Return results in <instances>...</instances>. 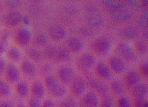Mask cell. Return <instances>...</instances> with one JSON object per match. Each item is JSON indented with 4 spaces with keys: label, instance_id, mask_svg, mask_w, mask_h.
I'll return each instance as SVG.
<instances>
[{
    "label": "cell",
    "instance_id": "15",
    "mask_svg": "<svg viewBox=\"0 0 148 107\" xmlns=\"http://www.w3.org/2000/svg\"><path fill=\"white\" fill-rule=\"evenodd\" d=\"M5 76L9 83H17L20 80L21 72L17 65L14 64H9L7 66L5 70Z\"/></svg>",
    "mask_w": 148,
    "mask_h": 107
},
{
    "label": "cell",
    "instance_id": "9",
    "mask_svg": "<svg viewBox=\"0 0 148 107\" xmlns=\"http://www.w3.org/2000/svg\"><path fill=\"white\" fill-rule=\"evenodd\" d=\"M93 70L95 74V78L103 82L109 80L113 77V73L109 69V66L104 62H97Z\"/></svg>",
    "mask_w": 148,
    "mask_h": 107
},
{
    "label": "cell",
    "instance_id": "49",
    "mask_svg": "<svg viewBox=\"0 0 148 107\" xmlns=\"http://www.w3.org/2000/svg\"><path fill=\"white\" fill-rule=\"evenodd\" d=\"M42 70L44 72H49L51 70V66L49 65V64H45L42 68Z\"/></svg>",
    "mask_w": 148,
    "mask_h": 107
},
{
    "label": "cell",
    "instance_id": "40",
    "mask_svg": "<svg viewBox=\"0 0 148 107\" xmlns=\"http://www.w3.org/2000/svg\"><path fill=\"white\" fill-rule=\"evenodd\" d=\"M99 107H114L113 101L110 97H105L101 101H100Z\"/></svg>",
    "mask_w": 148,
    "mask_h": 107
},
{
    "label": "cell",
    "instance_id": "37",
    "mask_svg": "<svg viewBox=\"0 0 148 107\" xmlns=\"http://www.w3.org/2000/svg\"><path fill=\"white\" fill-rule=\"evenodd\" d=\"M138 72L141 75L142 78H147L148 76V64L147 61H143L141 62L139 66V70Z\"/></svg>",
    "mask_w": 148,
    "mask_h": 107
},
{
    "label": "cell",
    "instance_id": "30",
    "mask_svg": "<svg viewBox=\"0 0 148 107\" xmlns=\"http://www.w3.org/2000/svg\"><path fill=\"white\" fill-rule=\"evenodd\" d=\"M133 48L137 55L143 56L147 52V43L146 41L142 39L136 40V42L134 43Z\"/></svg>",
    "mask_w": 148,
    "mask_h": 107
},
{
    "label": "cell",
    "instance_id": "7",
    "mask_svg": "<svg viewBox=\"0 0 148 107\" xmlns=\"http://www.w3.org/2000/svg\"><path fill=\"white\" fill-rule=\"evenodd\" d=\"M47 35L49 40L54 41H61L67 35V31L65 27L60 24H53L48 28Z\"/></svg>",
    "mask_w": 148,
    "mask_h": 107
},
{
    "label": "cell",
    "instance_id": "33",
    "mask_svg": "<svg viewBox=\"0 0 148 107\" xmlns=\"http://www.w3.org/2000/svg\"><path fill=\"white\" fill-rule=\"evenodd\" d=\"M67 93V89L64 85L60 83L58 87L53 90L51 94L52 96L55 97V98H64Z\"/></svg>",
    "mask_w": 148,
    "mask_h": 107
},
{
    "label": "cell",
    "instance_id": "42",
    "mask_svg": "<svg viewBox=\"0 0 148 107\" xmlns=\"http://www.w3.org/2000/svg\"><path fill=\"white\" fill-rule=\"evenodd\" d=\"M28 107H41V101L40 99L32 97L28 101Z\"/></svg>",
    "mask_w": 148,
    "mask_h": 107
},
{
    "label": "cell",
    "instance_id": "6",
    "mask_svg": "<svg viewBox=\"0 0 148 107\" xmlns=\"http://www.w3.org/2000/svg\"><path fill=\"white\" fill-rule=\"evenodd\" d=\"M14 39L16 44L21 47H25L32 41V33L28 28L21 27L15 33Z\"/></svg>",
    "mask_w": 148,
    "mask_h": 107
},
{
    "label": "cell",
    "instance_id": "45",
    "mask_svg": "<svg viewBox=\"0 0 148 107\" xmlns=\"http://www.w3.org/2000/svg\"><path fill=\"white\" fill-rule=\"evenodd\" d=\"M0 107H15V104L12 101L4 100L0 102Z\"/></svg>",
    "mask_w": 148,
    "mask_h": 107
},
{
    "label": "cell",
    "instance_id": "41",
    "mask_svg": "<svg viewBox=\"0 0 148 107\" xmlns=\"http://www.w3.org/2000/svg\"><path fill=\"white\" fill-rule=\"evenodd\" d=\"M119 107H132L129 100L127 97H120L118 101Z\"/></svg>",
    "mask_w": 148,
    "mask_h": 107
},
{
    "label": "cell",
    "instance_id": "5",
    "mask_svg": "<svg viewBox=\"0 0 148 107\" xmlns=\"http://www.w3.org/2000/svg\"><path fill=\"white\" fill-rule=\"evenodd\" d=\"M85 80L79 76H75L69 83V90L71 93L75 97H82L87 89Z\"/></svg>",
    "mask_w": 148,
    "mask_h": 107
},
{
    "label": "cell",
    "instance_id": "32",
    "mask_svg": "<svg viewBox=\"0 0 148 107\" xmlns=\"http://www.w3.org/2000/svg\"><path fill=\"white\" fill-rule=\"evenodd\" d=\"M147 17L148 13L147 10L145 9L142 12V15L137 19L136 23L137 25V28L139 29L142 28V29L146 30L147 28Z\"/></svg>",
    "mask_w": 148,
    "mask_h": 107
},
{
    "label": "cell",
    "instance_id": "4",
    "mask_svg": "<svg viewBox=\"0 0 148 107\" xmlns=\"http://www.w3.org/2000/svg\"><path fill=\"white\" fill-rule=\"evenodd\" d=\"M56 78L63 85L69 84L75 77V70L72 66L62 64L57 68Z\"/></svg>",
    "mask_w": 148,
    "mask_h": 107
},
{
    "label": "cell",
    "instance_id": "12",
    "mask_svg": "<svg viewBox=\"0 0 148 107\" xmlns=\"http://www.w3.org/2000/svg\"><path fill=\"white\" fill-rule=\"evenodd\" d=\"M87 86H89L93 90L92 91L95 92L97 94H101V95H106L109 92V86L105 84L103 81L97 79L95 77L90 78L87 81Z\"/></svg>",
    "mask_w": 148,
    "mask_h": 107
},
{
    "label": "cell",
    "instance_id": "23",
    "mask_svg": "<svg viewBox=\"0 0 148 107\" xmlns=\"http://www.w3.org/2000/svg\"><path fill=\"white\" fill-rule=\"evenodd\" d=\"M60 83H61L57 80L55 75L49 74L45 77L43 84H44L45 88H46V90H47L49 93H51L58 87Z\"/></svg>",
    "mask_w": 148,
    "mask_h": 107
},
{
    "label": "cell",
    "instance_id": "11",
    "mask_svg": "<svg viewBox=\"0 0 148 107\" xmlns=\"http://www.w3.org/2000/svg\"><path fill=\"white\" fill-rule=\"evenodd\" d=\"M65 47L71 53H79L84 49L85 43L80 37L72 35L67 39Z\"/></svg>",
    "mask_w": 148,
    "mask_h": 107
},
{
    "label": "cell",
    "instance_id": "47",
    "mask_svg": "<svg viewBox=\"0 0 148 107\" xmlns=\"http://www.w3.org/2000/svg\"><path fill=\"white\" fill-rule=\"evenodd\" d=\"M7 68V64L6 62L3 59L0 58V75L3 74L5 72V70Z\"/></svg>",
    "mask_w": 148,
    "mask_h": 107
},
{
    "label": "cell",
    "instance_id": "17",
    "mask_svg": "<svg viewBox=\"0 0 148 107\" xmlns=\"http://www.w3.org/2000/svg\"><path fill=\"white\" fill-rule=\"evenodd\" d=\"M23 15L17 10L9 12L5 17V23L8 28H15L22 23Z\"/></svg>",
    "mask_w": 148,
    "mask_h": 107
},
{
    "label": "cell",
    "instance_id": "50",
    "mask_svg": "<svg viewBox=\"0 0 148 107\" xmlns=\"http://www.w3.org/2000/svg\"><path fill=\"white\" fill-rule=\"evenodd\" d=\"M22 22L24 23L25 24H29L30 23V19L28 16H23V18H22Z\"/></svg>",
    "mask_w": 148,
    "mask_h": 107
},
{
    "label": "cell",
    "instance_id": "20",
    "mask_svg": "<svg viewBox=\"0 0 148 107\" xmlns=\"http://www.w3.org/2000/svg\"><path fill=\"white\" fill-rule=\"evenodd\" d=\"M121 35L127 40H137L141 35L140 30L137 26L129 25L123 28L121 31Z\"/></svg>",
    "mask_w": 148,
    "mask_h": 107
},
{
    "label": "cell",
    "instance_id": "35",
    "mask_svg": "<svg viewBox=\"0 0 148 107\" xmlns=\"http://www.w3.org/2000/svg\"><path fill=\"white\" fill-rule=\"evenodd\" d=\"M59 107H77V104L73 98L67 97V98H63L60 101Z\"/></svg>",
    "mask_w": 148,
    "mask_h": 107
},
{
    "label": "cell",
    "instance_id": "13",
    "mask_svg": "<svg viewBox=\"0 0 148 107\" xmlns=\"http://www.w3.org/2000/svg\"><path fill=\"white\" fill-rule=\"evenodd\" d=\"M141 80H142V77L139 75L138 71L131 70L127 71V72H124L122 83L125 88L127 87L132 88L134 86L140 83Z\"/></svg>",
    "mask_w": 148,
    "mask_h": 107
},
{
    "label": "cell",
    "instance_id": "27",
    "mask_svg": "<svg viewBox=\"0 0 148 107\" xmlns=\"http://www.w3.org/2000/svg\"><path fill=\"white\" fill-rule=\"evenodd\" d=\"M71 59V53L65 46L61 48H58L57 55L55 57V61L57 62L64 63L69 61Z\"/></svg>",
    "mask_w": 148,
    "mask_h": 107
},
{
    "label": "cell",
    "instance_id": "22",
    "mask_svg": "<svg viewBox=\"0 0 148 107\" xmlns=\"http://www.w3.org/2000/svg\"><path fill=\"white\" fill-rule=\"evenodd\" d=\"M26 56L28 57V60L33 62H40L43 60V53L42 51L38 48L31 47L28 48L25 51Z\"/></svg>",
    "mask_w": 148,
    "mask_h": 107
},
{
    "label": "cell",
    "instance_id": "46",
    "mask_svg": "<svg viewBox=\"0 0 148 107\" xmlns=\"http://www.w3.org/2000/svg\"><path fill=\"white\" fill-rule=\"evenodd\" d=\"M145 101H146L145 98H137L135 100V102H134V106L142 107Z\"/></svg>",
    "mask_w": 148,
    "mask_h": 107
},
{
    "label": "cell",
    "instance_id": "44",
    "mask_svg": "<svg viewBox=\"0 0 148 107\" xmlns=\"http://www.w3.org/2000/svg\"><path fill=\"white\" fill-rule=\"evenodd\" d=\"M77 11L76 7L75 5H70V6H67L65 8V12H67V14L69 15H75Z\"/></svg>",
    "mask_w": 148,
    "mask_h": 107
},
{
    "label": "cell",
    "instance_id": "38",
    "mask_svg": "<svg viewBox=\"0 0 148 107\" xmlns=\"http://www.w3.org/2000/svg\"><path fill=\"white\" fill-rule=\"evenodd\" d=\"M125 4H127L128 6L131 7L132 8H141L143 7V6H146L147 2L145 1H137V0H131V1H125Z\"/></svg>",
    "mask_w": 148,
    "mask_h": 107
},
{
    "label": "cell",
    "instance_id": "3",
    "mask_svg": "<svg viewBox=\"0 0 148 107\" xmlns=\"http://www.w3.org/2000/svg\"><path fill=\"white\" fill-rule=\"evenodd\" d=\"M97 63L95 56L90 52L81 53L77 60L76 64L78 69L83 72H88L93 70Z\"/></svg>",
    "mask_w": 148,
    "mask_h": 107
},
{
    "label": "cell",
    "instance_id": "8",
    "mask_svg": "<svg viewBox=\"0 0 148 107\" xmlns=\"http://www.w3.org/2000/svg\"><path fill=\"white\" fill-rule=\"evenodd\" d=\"M106 64L113 75H121L124 74L127 70V64L125 62L116 55L111 56Z\"/></svg>",
    "mask_w": 148,
    "mask_h": 107
},
{
    "label": "cell",
    "instance_id": "2",
    "mask_svg": "<svg viewBox=\"0 0 148 107\" xmlns=\"http://www.w3.org/2000/svg\"><path fill=\"white\" fill-rule=\"evenodd\" d=\"M116 55L120 57L125 62L135 63L138 60V55L133 46L124 41L119 42L114 48Z\"/></svg>",
    "mask_w": 148,
    "mask_h": 107
},
{
    "label": "cell",
    "instance_id": "26",
    "mask_svg": "<svg viewBox=\"0 0 148 107\" xmlns=\"http://www.w3.org/2000/svg\"><path fill=\"white\" fill-rule=\"evenodd\" d=\"M58 48L55 45L48 44L45 46L44 49L42 51L43 53V58L47 61H51L55 60L56 55H57Z\"/></svg>",
    "mask_w": 148,
    "mask_h": 107
},
{
    "label": "cell",
    "instance_id": "39",
    "mask_svg": "<svg viewBox=\"0 0 148 107\" xmlns=\"http://www.w3.org/2000/svg\"><path fill=\"white\" fill-rule=\"evenodd\" d=\"M5 4H6V6L12 11L17 10V8L22 5V2L18 0H9V1H6Z\"/></svg>",
    "mask_w": 148,
    "mask_h": 107
},
{
    "label": "cell",
    "instance_id": "10",
    "mask_svg": "<svg viewBox=\"0 0 148 107\" xmlns=\"http://www.w3.org/2000/svg\"><path fill=\"white\" fill-rule=\"evenodd\" d=\"M133 13L130 9L125 7L119 9L111 10L109 12V17L112 20L117 23H123L129 20L132 17Z\"/></svg>",
    "mask_w": 148,
    "mask_h": 107
},
{
    "label": "cell",
    "instance_id": "34",
    "mask_svg": "<svg viewBox=\"0 0 148 107\" xmlns=\"http://www.w3.org/2000/svg\"><path fill=\"white\" fill-rule=\"evenodd\" d=\"M11 94V88L8 82L0 80V96L7 97Z\"/></svg>",
    "mask_w": 148,
    "mask_h": 107
},
{
    "label": "cell",
    "instance_id": "31",
    "mask_svg": "<svg viewBox=\"0 0 148 107\" xmlns=\"http://www.w3.org/2000/svg\"><path fill=\"white\" fill-rule=\"evenodd\" d=\"M101 4L103 5L105 7L113 10V9H119L125 7V2L123 1H119V0H109V1H102Z\"/></svg>",
    "mask_w": 148,
    "mask_h": 107
},
{
    "label": "cell",
    "instance_id": "24",
    "mask_svg": "<svg viewBox=\"0 0 148 107\" xmlns=\"http://www.w3.org/2000/svg\"><path fill=\"white\" fill-rule=\"evenodd\" d=\"M148 93V86L146 83L140 82L132 88V93L135 98H145Z\"/></svg>",
    "mask_w": 148,
    "mask_h": 107
},
{
    "label": "cell",
    "instance_id": "16",
    "mask_svg": "<svg viewBox=\"0 0 148 107\" xmlns=\"http://www.w3.org/2000/svg\"><path fill=\"white\" fill-rule=\"evenodd\" d=\"M82 104L83 107H99L100 100L98 95L93 91L85 93L82 96Z\"/></svg>",
    "mask_w": 148,
    "mask_h": 107
},
{
    "label": "cell",
    "instance_id": "43",
    "mask_svg": "<svg viewBox=\"0 0 148 107\" xmlns=\"http://www.w3.org/2000/svg\"><path fill=\"white\" fill-rule=\"evenodd\" d=\"M41 107H55V103L51 98H47L41 103Z\"/></svg>",
    "mask_w": 148,
    "mask_h": 107
},
{
    "label": "cell",
    "instance_id": "48",
    "mask_svg": "<svg viewBox=\"0 0 148 107\" xmlns=\"http://www.w3.org/2000/svg\"><path fill=\"white\" fill-rule=\"evenodd\" d=\"M6 45H7V40L2 39V41H0V53H2L6 49Z\"/></svg>",
    "mask_w": 148,
    "mask_h": 107
},
{
    "label": "cell",
    "instance_id": "18",
    "mask_svg": "<svg viewBox=\"0 0 148 107\" xmlns=\"http://www.w3.org/2000/svg\"><path fill=\"white\" fill-rule=\"evenodd\" d=\"M30 91L32 93L33 97L41 100L46 96V90L43 82L36 80L34 81L30 87Z\"/></svg>",
    "mask_w": 148,
    "mask_h": 107
},
{
    "label": "cell",
    "instance_id": "29",
    "mask_svg": "<svg viewBox=\"0 0 148 107\" xmlns=\"http://www.w3.org/2000/svg\"><path fill=\"white\" fill-rule=\"evenodd\" d=\"M49 38L47 34L46 33H38L33 38L34 46L36 48L45 47L49 44Z\"/></svg>",
    "mask_w": 148,
    "mask_h": 107
},
{
    "label": "cell",
    "instance_id": "52",
    "mask_svg": "<svg viewBox=\"0 0 148 107\" xmlns=\"http://www.w3.org/2000/svg\"><path fill=\"white\" fill-rule=\"evenodd\" d=\"M17 107H27V106H25L24 105H19Z\"/></svg>",
    "mask_w": 148,
    "mask_h": 107
},
{
    "label": "cell",
    "instance_id": "51",
    "mask_svg": "<svg viewBox=\"0 0 148 107\" xmlns=\"http://www.w3.org/2000/svg\"><path fill=\"white\" fill-rule=\"evenodd\" d=\"M142 107H148V104H147V101H145V103H144L143 106H142Z\"/></svg>",
    "mask_w": 148,
    "mask_h": 107
},
{
    "label": "cell",
    "instance_id": "36",
    "mask_svg": "<svg viewBox=\"0 0 148 107\" xmlns=\"http://www.w3.org/2000/svg\"><path fill=\"white\" fill-rule=\"evenodd\" d=\"M79 33L85 38H90L93 35L94 31H93V28H90L88 25L82 26L79 28Z\"/></svg>",
    "mask_w": 148,
    "mask_h": 107
},
{
    "label": "cell",
    "instance_id": "53",
    "mask_svg": "<svg viewBox=\"0 0 148 107\" xmlns=\"http://www.w3.org/2000/svg\"><path fill=\"white\" fill-rule=\"evenodd\" d=\"M1 8H2V7H1V5H0V9H1Z\"/></svg>",
    "mask_w": 148,
    "mask_h": 107
},
{
    "label": "cell",
    "instance_id": "28",
    "mask_svg": "<svg viewBox=\"0 0 148 107\" xmlns=\"http://www.w3.org/2000/svg\"><path fill=\"white\" fill-rule=\"evenodd\" d=\"M7 55L8 58L10 60H12L14 62L21 61L22 57H23V53H22L21 50L17 46H11L7 52Z\"/></svg>",
    "mask_w": 148,
    "mask_h": 107
},
{
    "label": "cell",
    "instance_id": "19",
    "mask_svg": "<svg viewBox=\"0 0 148 107\" xmlns=\"http://www.w3.org/2000/svg\"><path fill=\"white\" fill-rule=\"evenodd\" d=\"M87 25L90 28H98L103 25L105 22L104 17L98 12H90L86 18Z\"/></svg>",
    "mask_w": 148,
    "mask_h": 107
},
{
    "label": "cell",
    "instance_id": "25",
    "mask_svg": "<svg viewBox=\"0 0 148 107\" xmlns=\"http://www.w3.org/2000/svg\"><path fill=\"white\" fill-rule=\"evenodd\" d=\"M15 93L20 98H25L29 95L30 86L25 81H18L15 86Z\"/></svg>",
    "mask_w": 148,
    "mask_h": 107
},
{
    "label": "cell",
    "instance_id": "14",
    "mask_svg": "<svg viewBox=\"0 0 148 107\" xmlns=\"http://www.w3.org/2000/svg\"><path fill=\"white\" fill-rule=\"evenodd\" d=\"M20 72H23L25 76L28 78H34L38 74V68L35 64L29 60H24L20 62Z\"/></svg>",
    "mask_w": 148,
    "mask_h": 107
},
{
    "label": "cell",
    "instance_id": "1",
    "mask_svg": "<svg viewBox=\"0 0 148 107\" xmlns=\"http://www.w3.org/2000/svg\"><path fill=\"white\" fill-rule=\"evenodd\" d=\"M90 49L94 55L105 57L113 50V43L107 36H99L93 40L90 44Z\"/></svg>",
    "mask_w": 148,
    "mask_h": 107
},
{
    "label": "cell",
    "instance_id": "21",
    "mask_svg": "<svg viewBox=\"0 0 148 107\" xmlns=\"http://www.w3.org/2000/svg\"><path fill=\"white\" fill-rule=\"evenodd\" d=\"M109 86V90L111 91L113 95L116 96H121L125 92V87L122 81L119 79L112 80Z\"/></svg>",
    "mask_w": 148,
    "mask_h": 107
}]
</instances>
